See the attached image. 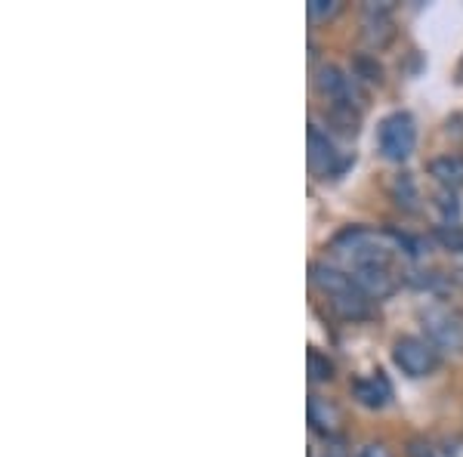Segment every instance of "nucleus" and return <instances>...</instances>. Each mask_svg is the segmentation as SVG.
<instances>
[{
  "instance_id": "0eeeda50",
  "label": "nucleus",
  "mask_w": 463,
  "mask_h": 457,
  "mask_svg": "<svg viewBox=\"0 0 463 457\" xmlns=\"http://www.w3.org/2000/svg\"><path fill=\"white\" fill-rule=\"evenodd\" d=\"M349 275H353V281L362 288V294L371 300L390 297L392 290L399 288V279L392 275V266H362Z\"/></svg>"
},
{
  "instance_id": "f3484780",
  "label": "nucleus",
  "mask_w": 463,
  "mask_h": 457,
  "mask_svg": "<svg viewBox=\"0 0 463 457\" xmlns=\"http://www.w3.org/2000/svg\"><path fill=\"white\" fill-rule=\"evenodd\" d=\"M458 74H460V81H463V59H460V65H458Z\"/></svg>"
},
{
  "instance_id": "39448f33",
  "label": "nucleus",
  "mask_w": 463,
  "mask_h": 457,
  "mask_svg": "<svg viewBox=\"0 0 463 457\" xmlns=\"http://www.w3.org/2000/svg\"><path fill=\"white\" fill-rule=\"evenodd\" d=\"M423 328L432 347L442 349H463V321L448 309L423 312Z\"/></svg>"
},
{
  "instance_id": "9d476101",
  "label": "nucleus",
  "mask_w": 463,
  "mask_h": 457,
  "mask_svg": "<svg viewBox=\"0 0 463 457\" xmlns=\"http://www.w3.org/2000/svg\"><path fill=\"white\" fill-rule=\"evenodd\" d=\"M340 408L337 405H331L327 399H321V395H312L309 399V424L316 426L318 433H325L327 439L334 436V433L340 430Z\"/></svg>"
},
{
  "instance_id": "f257e3e1",
  "label": "nucleus",
  "mask_w": 463,
  "mask_h": 457,
  "mask_svg": "<svg viewBox=\"0 0 463 457\" xmlns=\"http://www.w3.org/2000/svg\"><path fill=\"white\" fill-rule=\"evenodd\" d=\"M312 284L327 297V303H331V309L337 316L349 321L371 316V297H364L362 288L353 281V275L343 272V269L327 263H312Z\"/></svg>"
},
{
  "instance_id": "4468645a",
  "label": "nucleus",
  "mask_w": 463,
  "mask_h": 457,
  "mask_svg": "<svg viewBox=\"0 0 463 457\" xmlns=\"http://www.w3.org/2000/svg\"><path fill=\"white\" fill-rule=\"evenodd\" d=\"M355 457H390V452H386L383 445H377V442H371V445L358 448V454H355Z\"/></svg>"
},
{
  "instance_id": "ddd939ff",
  "label": "nucleus",
  "mask_w": 463,
  "mask_h": 457,
  "mask_svg": "<svg viewBox=\"0 0 463 457\" xmlns=\"http://www.w3.org/2000/svg\"><path fill=\"white\" fill-rule=\"evenodd\" d=\"M355 69L364 74V81H380V65H377V62L371 65V62H368V59H364V56H362V59H358V62H355Z\"/></svg>"
},
{
  "instance_id": "20e7f679",
  "label": "nucleus",
  "mask_w": 463,
  "mask_h": 457,
  "mask_svg": "<svg viewBox=\"0 0 463 457\" xmlns=\"http://www.w3.org/2000/svg\"><path fill=\"white\" fill-rule=\"evenodd\" d=\"M309 164L312 170L321 176H340L349 167V158L340 155V148L334 146V139L327 133H321L316 124L309 127Z\"/></svg>"
},
{
  "instance_id": "f03ea898",
  "label": "nucleus",
  "mask_w": 463,
  "mask_h": 457,
  "mask_svg": "<svg viewBox=\"0 0 463 457\" xmlns=\"http://www.w3.org/2000/svg\"><path fill=\"white\" fill-rule=\"evenodd\" d=\"M377 146L386 161H395V164L408 161L417 146L414 118H411L408 111H392V115H386L377 127Z\"/></svg>"
},
{
  "instance_id": "1a4fd4ad",
  "label": "nucleus",
  "mask_w": 463,
  "mask_h": 457,
  "mask_svg": "<svg viewBox=\"0 0 463 457\" xmlns=\"http://www.w3.org/2000/svg\"><path fill=\"white\" fill-rule=\"evenodd\" d=\"M430 176L436 179V183H442L448 192L460 189L463 186V158L460 155H442V158H432L427 164Z\"/></svg>"
},
{
  "instance_id": "6e6552de",
  "label": "nucleus",
  "mask_w": 463,
  "mask_h": 457,
  "mask_svg": "<svg viewBox=\"0 0 463 457\" xmlns=\"http://www.w3.org/2000/svg\"><path fill=\"white\" fill-rule=\"evenodd\" d=\"M353 395L364 405V408H383V405L392 399V386L383 374H374V377H358L353 384Z\"/></svg>"
},
{
  "instance_id": "9b49d317",
  "label": "nucleus",
  "mask_w": 463,
  "mask_h": 457,
  "mask_svg": "<svg viewBox=\"0 0 463 457\" xmlns=\"http://www.w3.org/2000/svg\"><path fill=\"white\" fill-rule=\"evenodd\" d=\"M309 377L312 380H331L334 377V362L327 356H321V352L312 349L309 352Z\"/></svg>"
},
{
  "instance_id": "7ed1b4c3",
  "label": "nucleus",
  "mask_w": 463,
  "mask_h": 457,
  "mask_svg": "<svg viewBox=\"0 0 463 457\" xmlns=\"http://www.w3.org/2000/svg\"><path fill=\"white\" fill-rule=\"evenodd\" d=\"M392 362L408 377H430L439 368V349L427 337H402L392 349Z\"/></svg>"
},
{
  "instance_id": "2eb2a0df",
  "label": "nucleus",
  "mask_w": 463,
  "mask_h": 457,
  "mask_svg": "<svg viewBox=\"0 0 463 457\" xmlns=\"http://www.w3.org/2000/svg\"><path fill=\"white\" fill-rule=\"evenodd\" d=\"M325 457H349V454H346V448H343V442H331V439H327Z\"/></svg>"
},
{
  "instance_id": "f8f14e48",
  "label": "nucleus",
  "mask_w": 463,
  "mask_h": 457,
  "mask_svg": "<svg viewBox=\"0 0 463 457\" xmlns=\"http://www.w3.org/2000/svg\"><path fill=\"white\" fill-rule=\"evenodd\" d=\"M340 10V4L337 0H309V16L312 19H327V16H334V13Z\"/></svg>"
},
{
  "instance_id": "423d86ee",
  "label": "nucleus",
  "mask_w": 463,
  "mask_h": 457,
  "mask_svg": "<svg viewBox=\"0 0 463 457\" xmlns=\"http://www.w3.org/2000/svg\"><path fill=\"white\" fill-rule=\"evenodd\" d=\"M316 87L334 109H353V81L337 65H321L316 71Z\"/></svg>"
},
{
  "instance_id": "dca6fc26",
  "label": "nucleus",
  "mask_w": 463,
  "mask_h": 457,
  "mask_svg": "<svg viewBox=\"0 0 463 457\" xmlns=\"http://www.w3.org/2000/svg\"><path fill=\"white\" fill-rule=\"evenodd\" d=\"M411 457H432V452H430V445H420V442H414V445H411Z\"/></svg>"
}]
</instances>
